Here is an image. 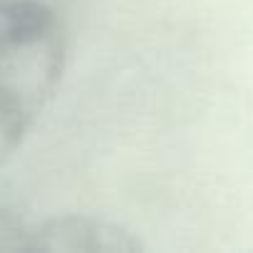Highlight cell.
<instances>
[{"instance_id":"cell-1","label":"cell","mask_w":253,"mask_h":253,"mask_svg":"<svg viewBox=\"0 0 253 253\" xmlns=\"http://www.w3.org/2000/svg\"><path fill=\"white\" fill-rule=\"evenodd\" d=\"M65 60V30L47 5L0 0V167L52 102Z\"/></svg>"},{"instance_id":"cell-2","label":"cell","mask_w":253,"mask_h":253,"mask_svg":"<svg viewBox=\"0 0 253 253\" xmlns=\"http://www.w3.org/2000/svg\"><path fill=\"white\" fill-rule=\"evenodd\" d=\"M38 251L42 253H134L142 241L119 223L84 213L40 218Z\"/></svg>"},{"instance_id":"cell-3","label":"cell","mask_w":253,"mask_h":253,"mask_svg":"<svg viewBox=\"0 0 253 253\" xmlns=\"http://www.w3.org/2000/svg\"><path fill=\"white\" fill-rule=\"evenodd\" d=\"M40 218H25L0 206V251H38Z\"/></svg>"}]
</instances>
